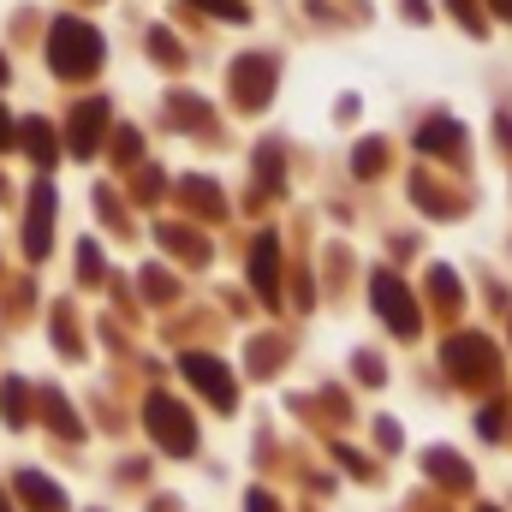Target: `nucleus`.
<instances>
[{"mask_svg":"<svg viewBox=\"0 0 512 512\" xmlns=\"http://www.w3.org/2000/svg\"><path fill=\"white\" fill-rule=\"evenodd\" d=\"M185 370H191V376H197V382L209 387V393H215V399H221V405H227V399H233V393H227V376H221V364H209V358H185Z\"/></svg>","mask_w":512,"mask_h":512,"instance_id":"39448f33","label":"nucleus"},{"mask_svg":"<svg viewBox=\"0 0 512 512\" xmlns=\"http://www.w3.org/2000/svg\"><path fill=\"white\" fill-rule=\"evenodd\" d=\"M48 48H54V66H60L66 78H84V72L102 66V36H96L90 24H78V18H60Z\"/></svg>","mask_w":512,"mask_h":512,"instance_id":"f257e3e1","label":"nucleus"},{"mask_svg":"<svg viewBox=\"0 0 512 512\" xmlns=\"http://www.w3.org/2000/svg\"><path fill=\"white\" fill-rule=\"evenodd\" d=\"M149 417H155V423H167V447H191V423H179L167 399H155V405H149Z\"/></svg>","mask_w":512,"mask_h":512,"instance_id":"423d86ee","label":"nucleus"},{"mask_svg":"<svg viewBox=\"0 0 512 512\" xmlns=\"http://www.w3.org/2000/svg\"><path fill=\"white\" fill-rule=\"evenodd\" d=\"M6 137H12V120H6V114H0V143H6Z\"/></svg>","mask_w":512,"mask_h":512,"instance_id":"9b49d317","label":"nucleus"},{"mask_svg":"<svg viewBox=\"0 0 512 512\" xmlns=\"http://www.w3.org/2000/svg\"><path fill=\"white\" fill-rule=\"evenodd\" d=\"M0 78H6V66H0Z\"/></svg>","mask_w":512,"mask_h":512,"instance_id":"ddd939ff","label":"nucleus"},{"mask_svg":"<svg viewBox=\"0 0 512 512\" xmlns=\"http://www.w3.org/2000/svg\"><path fill=\"white\" fill-rule=\"evenodd\" d=\"M24 143L36 149V161H54V137H48V126H42V120H30V126H24Z\"/></svg>","mask_w":512,"mask_h":512,"instance_id":"1a4fd4ad","label":"nucleus"},{"mask_svg":"<svg viewBox=\"0 0 512 512\" xmlns=\"http://www.w3.org/2000/svg\"><path fill=\"white\" fill-rule=\"evenodd\" d=\"M102 126H108V108H102V102H84V114H78V126H72V143H78V155H90V149H96Z\"/></svg>","mask_w":512,"mask_h":512,"instance_id":"20e7f679","label":"nucleus"},{"mask_svg":"<svg viewBox=\"0 0 512 512\" xmlns=\"http://www.w3.org/2000/svg\"><path fill=\"white\" fill-rule=\"evenodd\" d=\"M453 143H459V126L453 120H435V126L417 131V149H453Z\"/></svg>","mask_w":512,"mask_h":512,"instance_id":"6e6552de","label":"nucleus"},{"mask_svg":"<svg viewBox=\"0 0 512 512\" xmlns=\"http://www.w3.org/2000/svg\"><path fill=\"white\" fill-rule=\"evenodd\" d=\"M495 6H501V12H507V18H512V0H495Z\"/></svg>","mask_w":512,"mask_h":512,"instance_id":"f8f14e48","label":"nucleus"},{"mask_svg":"<svg viewBox=\"0 0 512 512\" xmlns=\"http://www.w3.org/2000/svg\"><path fill=\"white\" fill-rule=\"evenodd\" d=\"M376 304L387 310V322H393V328H417V316H411V304H405V292H399V280H393V274H376Z\"/></svg>","mask_w":512,"mask_h":512,"instance_id":"7ed1b4c3","label":"nucleus"},{"mask_svg":"<svg viewBox=\"0 0 512 512\" xmlns=\"http://www.w3.org/2000/svg\"><path fill=\"white\" fill-rule=\"evenodd\" d=\"M268 84H274V66H268L262 54H245V66L233 72V90H239V96H245V102L256 108V102L268 96Z\"/></svg>","mask_w":512,"mask_h":512,"instance_id":"f03ea898","label":"nucleus"},{"mask_svg":"<svg viewBox=\"0 0 512 512\" xmlns=\"http://www.w3.org/2000/svg\"><path fill=\"white\" fill-rule=\"evenodd\" d=\"M197 6H209L215 18H245V6H239V0H197Z\"/></svg>","mask_w":512,"mask_h":512,"instance_id":"9d476101","label":"nucleus"},{"mask_svg":"<svg viewBox=\"0 0 512 512\" xmlns=\"http://www.w3.org/2000/svg\"><path fill=\"white\" fill-rule=\"evenodd\" d=\"M48 203H54V197H48V185H42V191H36V209H30V251L36 256L48 251Z\"/></svg>","mask_w":512,"mask_h":512,"instance_id":"0eeeda50","label":"nucleus"}]
</instances>
